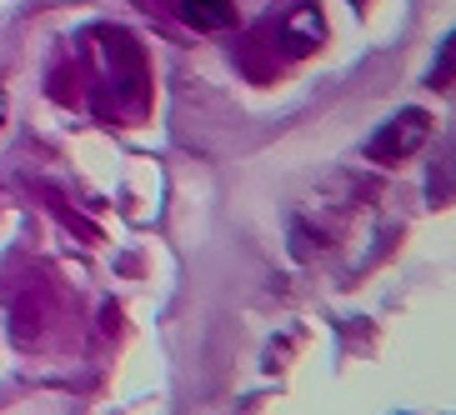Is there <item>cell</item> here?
<instances>
[{
  "label": "cell",
  "instance_id": "cell-5",
  "mask_svg": "<svg viewBox=\"0 0 456 415\" xmlns=\"http://www.w3.org/2000/svg\"><path fill=\"white\" fill-rule=\"evenodd\" d=\"M431 85H436V91H452V41H442V60L431 70Z\"/></svg>",
  "mask_w": 456,
  "mask_h": 415
},
{
  "label": "cell",
  "instance_id": "cell-4",
  "mask_svg": "<svg viewBox=\"0 0 456 415\" xmlns=\"http://www.w3.org/2000/svg\"><path fill=\"white\" fill-rule=\"evenodd\" d=\"M175 15L191 30H226L236 26V0H175Z\"/></svg>",
  "mask_w": 456,
  "mask_h": 415
},
{
  "label": "cell",
  "instance_id": "cell-1",
  "mask_svg": "<svg viewBox=\"0 0 456 415\" xmlns=\"http://www.w3.org/2000/svg\"><path fill=\"white\" fill-rule=\"evenodd\" d=\"M86 60H95V81L86 95V106L110 125H126L135 116H146L151 106V70H146V55L135 45L131 30L121 26H95L81 45Z\"/></svg>",
  "mask_w": 456,
  "mask_h": 415
},
{
  "label": "cell",
  "instance_id": "cell-2",
  "mask_svg": "<svg viewBox=\"0 0 456 415\" xmlns=\"http://www.w3.org/2000/svg\"><path fill=\"white\" fill-rule=\"evenodd\" d=\"M322 36H326L322 11H316L311 0H291L281 15H266V20L251 30V41H241V55H236V60L266 51V60H261V70H256V81H276L281 66L306 60V55L322 45Z\"/></svg>",
  "mask_w": 456,
  "mask_h": 415
},
{
  "label": "cell",
  "instance_id": "cell-3",
  "mask_svg": "<svg viewBox=\"0 0 456 415\" xmlns=\"http://www.w3.org/2000/svg\"><path fill=\"white\" fill-rule=\"evenodd\" d=\"M427 140H431V116L427 110H402L396 121H387L371 140H366V156H371L376 165H402V161H411Z\"/></svg>",
  "mask_w": 456,
  "mask_h": 415
},
{
  "label": "cell",
  "instance_id": "cell-6",
  "mask_svg": "<svg viewBox=\"0 0 456 415\" xmlns=\"http://www.w3.org/2000/svg\"><path fill=\"white\" fill-rule=\"evenodd\" d=\"M0 116H5V95H0Z\"/></svg>",
  "mask_w": 456,
  "mask_h": 415
},
{
  "label": "cell",
  "instance_id": "cell-7",
  "mask_svg": "<svg viewBox=\"0 0 456 415\" xmlns=\"http://www.w3.org/2000/svg\"><path fill=\"white\" fill-rule=\"evenodd\" d=\"M351 5H366V0H351Z\"/></svg>",
  "mask_w": 456,
  "mask_h": 415
}]
</instances>
